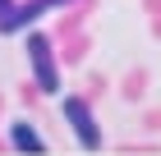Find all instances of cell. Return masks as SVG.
Wrapping results in <instances>:
<instances>
[{"instance_id": "cell-2", "label": "cell", "mask_w": 161, "mask_h": 156, "mask_svg": "<svg viewBox=\"0 0 161 156\" xmlns=\"http://www.w3.org/2000/svg\"><path fill=\"white\" fill-rule=\"evenodd\" d=\"M23 51H28V64H32V78H37V87L42 92H60V73H55V55H51V41L42 32H32L23 41Z\"/></svg>"}, {"instance_id": "cell-3", "label": "cell", "mask_w": 161, "mask_h": 156, "mask_svg": "<svg viewBox=\"0 0 161 156\" xmlns=\"http://www.w3.org/2000/svg\"><path fill=\"white\" fill-rule=\"evenodd\" d=\"M51 5H60V0H32V5H9V14H0V32H5V37H19V32H28V28L37 23V19L51 9Z\"/></svg>"}, {"instance_id": "cell-5", "label": "cell", "mask_w": 161, "mask_h": 156, "mask_svg": "<svg viewBox=\"0 0 161 156\" xmlns=\"http://www.w3.org/2000/svg\"><path fill=\"white\" fill-rule=\"evenodd\" d=\"M9 5H14V0H0V14H9Z\"/></svg>"}, {"instance_id": "cell-4", "label": "cell", "mask_w": 161, "mask_h": 156, "mask_svg": "<svg viewBox=\"0 0 161 156\" xmlns=\"http://www.w3.org/2000/svg\"><path fill=\"white\" fill-rule=\"evenodd\" d=\"M9 147H14V152H32V156H42V152H46V138H42L28 120H19V124H9Z\"/></svg>"}, {"instance_id": "cell-1", "label": "cell", "mask_w": 161, "mask_h": 156, "mask_svg": "<svg viewBox=\"0 0 161 156\" xmlns=\"http://www.w3.org/2000/svg\"><path fill=\"white\" fill-rule=\"evenodd\" d=\"M64 120H69V129H74V138H78L83 152H101V129H97L92 106H87L83 96H64Z\"/></svg>"}]
</instances>
